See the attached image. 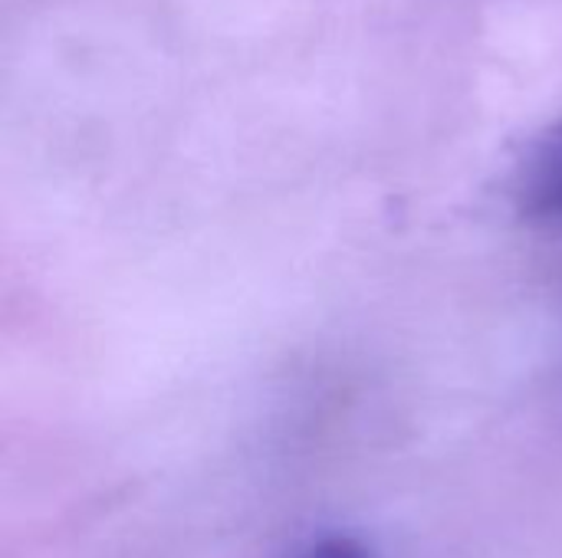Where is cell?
<instances>
[{"label":"cell","instance_id":"1","mask_svg":"<svg viewBox=\"0 0 562 558\" xmlns=\"http://www.w3.org/2000/svg\"><path fill=\"white\" fill-rule=\"evenodd\" d=\"M510 194L524 220L543 227L562 224V118L533 135L517 161Z\"/></svg>","mask_w":562,"mask_h":558},{"label":"cell","instance_id":"2","mask_svg":"<svg viewBox=\"0 0 562 558\" xmlns=\"http://www.w3.org/2000/svg\"><path fill=\"white\" fill-rule=\"evenodd\" d=\"M300 558H369V549L352 536H329L316 543L313 549H306Z\"/></svg>","mask_w":562,"mask_h":558}]
</instances>
